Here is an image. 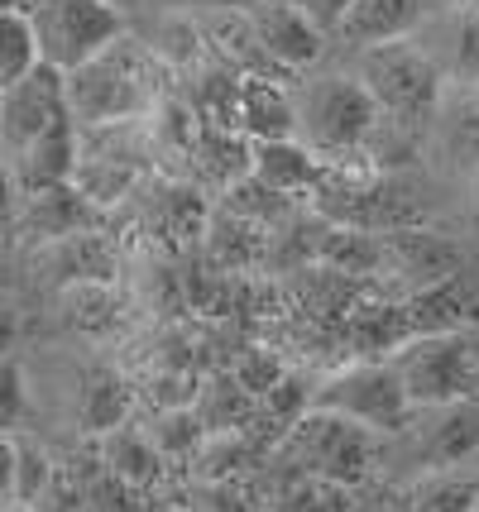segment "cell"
Instances as JSON below:
<instances>
[{
    "instance_id": "9",
    "label": "cell",
    "mask_w": 479,
    "mask_h": 512,
    "mask_svg": "<svg viewBox=\"0 0 479 512\" xmlns=\"http://www.w3.org/2000/svg\"><path fill=\"white\" fill-rule=\"evenodd\" d=\"M68 115V96H63V72L58 67L34 63L15 87L0 91V144L10 154H20L24 144H34L39 134Z\"/></svg>"
},
{
    "instance_id": "41",
    "label": "cell",
    "mask_w": 479,
    "mask_h": 512,
    "mask_svg": "<svg viewBox=\"0 0 479 512\" xmlns=\"http://www.w3.org/2000/svg\"><path fill=\"white\" fill-rule=\"evenodd\" d=\"M149 5H163V10H245L250 0H149Z\"/></svg>"
},
{
    "instance_id": "39",
    "label": "cell",
    "mask_w": 479,
    "mask_h": 512,
    "mask_svg": "<svg viewBox=\"0 0 479 512\" xmlns=\"http://www.w3.org/2000/svg\"><path fill=\"white\" fill-rule=\"evenodd\" d=\"M15 508V441L0 431V512Z\"/></svg>"
},
{
    "instance_id": "35",
    "label": "cell",
    "mask_w": 479,
    "mask_h": 512,
    "mask_svg": "<svg viewBox=\"0 0 479 512\" xmlns=\"http://www.w3.org/2000/svg\"><path fill=\"white\" fill-rule=\"evenodd\" d=\"M451 67L470 87H479V10H465L451 34Z\"/></svg>"
},
{
    "instance_id": "30",
    "label": "cell",
    "mask_w": 479,
    "mask_h": 512,
    "mask_svg": "<svg viewBox=\"0 0 479 512\" xmlns=\"http://www.w3.org/2000/svg\"><path fill=\"white\" fill-rule=\"evenodd\" d=\"M408 512H479V484L475 479H427L412 493Z\"/></svg>"
},
{
    "instance_id": "21",
    "label": "cell",
    "mask_w": 479,
    "mask_h": 512,
    "mask_svg": "<svg viewBox=\"0 0 479 512\" xmlns=\"http://www.w3.org/2000/svg\"><path fill=\"white\" fill-rule=\"evenodd\" d=\"M202 235H206V254H211L216 273L240 278L250 268L269 264V235L259 225H245V221H235V216H216V221H206Z\"/></svg>"
},
{
    "instance_id": "23",
    "label": "cell",
    "mask_w": 479,
    "mask_h": 512,
    "mask_svg": "<svg viewBox=\"0 0 479 512\" xmlns=\"http://www.w3.org/2000/svg\"><path fill=\"white\" fill-rule=\"evenodd\" d=\"M101 465L115 484H154L159 479L163 455L149 446L144 431H130V426H115L111 436L101 441Z\"/></svg>"
},
{
    "instance_id": "45",
    "label": "cell",
    "mask_w": 479,
    "mask_h": 512,
    "mask_svg": "<svg viewBox=\"0 0 479 512\" xmlns=\"http://www.w3.org/2000/svg\"><path fill=\"white\" fill-rule=\"evenodd\" d=\"M5 512H34V508H5Z\"/></svg>"
},
{
    "instance_id": "38",
    "label": "cell",
    "mask_w": 479,
    "mask_h": 512,
    "mask_svg": "<svg viewBox=\"0 0 479 512\" xmlns=\"http://www.w3.org/2000/svg\"><path fill=\"white\" fill-rule=\"evenodd\" d=\"M15 211H20V187H15L10 163L0 158V230H15Z\"/></svg>"
},
{
    "instance_id": "2",
    "label": "cell",
    "mask_w": 479,
    "mask_h": 512,
    "mask_svg": "<svg viewBox=\"0 0 479 512\" xmlns=\"http://www.w3.org/2000/svg\"><path fill=\"white\" fill-rule=\"evenodd\" d=\"M293 111H297L293 139L312 158H321V168L360 163L369 134L379 130L374 96L360 87V77H345V72H331V77H317L312 87H302Z\"/></svg>"
},
{
    "instance_id": "6",
    "label": "cell",
    "mask_w": 479,
    "mask_h": 512,
    "mask_svg": "<svg viewBox=\"0 0 479 512\" xmlns=\"http://www.w3.org/2000/svg\"><path fill=\"white\" fill-rule=\"evenodd\" d=\"M24 20L34 34L39 63L58 67L63 77L72 67L92 63L101 48H111L125 34V15L111 0H34Z\"/></svg>"
},
{
    "instance_id": "36",
    "label": "cell",
    "mask_w": 479,
    "mask_h": 512,
    "mask_svg": "<svg viewBox=\"0 0 479 512\" xmlns=\"http://www.w3.org/2000/svg\"><path fill=\"white\" fill-rule=\"evenodd\" d=\"M345 489L336 484H321V479H302L283 493V512H345Z\"/></svg>"
},
{
    "instance_id": "26",
    "label": "cell",
    "mask_w": 479,
    "mask_h": 512,
    "mask_svg": "<svg viewBox=\"0 0 479 512\" xmlns=\"http://www.w3.org/2000/svg\"><path fill=\"white\" fill-rule=\"evenodd\" d=\"M288 211H293V201L269 192L264 182H254V178H240L226 187V216H235V221H245V225L274 230V225L288 221Z\"/></svg>"
},
{
    "instance_id": "18",
    "label": "cell",
    "mask_w": 479,
    "mask_h": 512,
    "mask_svg": "<svg viewBox=\"0 0 479 512\" xmlns=\"http://www.w3.org/2000/svg\"><path fill=\"white\" fill-rule=\"evenodd\" d=\"M44 268L58 288L72 283H115V249L101 230H82L44 249Z\"/></svg>"
},
{
    "instance_id": "28",
    "label": "cell",
    "mask_w": 479,
    "mask_h": 512,
    "mask_svg": "<svg viewBox=\"0 0 479 512\" xmlns=\"http://www.w3.org/2000/svg\"><path fill=\"white\" fill-rule=\"evenodd\" d=\"M34 63H39V53H34L29 20H24V15H5V10H0V91L15 87V82H20Z\"/></svg>"
},
{
    "instance_id": "11",
    "label": "cell",
    "mask_w": 479,
    "mask_h": 512,
    "mask_svg": "<svg viewBox=\"0 0 479 512\" xmlns=\"http://www.w3.org/2000/svg\"><path fill=\"white\" fill-rule=\"evenodd\" d=\"M96 206L72 182L63 187H39V192H20V211H15V230L24 240H39V245H53V240H68V235H82V230H96Z\"/></svg>"
},
{
    "instance_id": "24",
    "label": "cell",
    "mask_w": 479,
    "mask_h": 512,
    "mask_svg": "<svg viewBox=\"0 0 479 512\" xmlns=\"http://www.w3.org/2000/svg\"><path fill=\"white\" fill-rule=\"evenodd\" d=\"M58 307H63V321L82 335H106L120 321V297H115L111 283H72V288H58Z\"/></svg>"
},
{
    "instance_id": "5",
    "label": "cell",
    "mask_w": 479,
    "mask_h": 512,
    "mask_svg": "<svg viewBox=\"0 0 479 512\" xmlns=\"http://www.w3.org/2000/svg\"><path fill=\"white\" fill-rule=\"evenodd\" d=\"M388 364H393V374L403 383L412 412L465 402V398H475V388H479V340L470 331L417 335L408 345H398V355L388 359Z\"/></svg>"
},
{
    "instance_id": "25",
    "label": "cell",
    "mask_w": 479,
    "mask_h": 512,
    "mask_svg": "<svg viewBox=\"0 0 479 512\" xmlns=\"http://www.w3.org/2000/svg\"><path fill=\"white\" fill-rule=\"evenodd\" d=\"M149 225L163 235V245H187L192 235H202L206 230V201L202 192H192V187H168L159 201H154V211H149Z\"/></svg>"
},
{
    "instance_id": "29",
    "label": "cell",
    "mask_w": 479,
    "mask_h": 512,
    "mask_svg": "<svg viewBox=\"0 0 479 512\" xmlns=\"http://www.w3.org/2000/svg\"><path fill=\"white\" fill-rule=\"evenodd\" d=\"M163 67H192L202 58V29L183 15H163L159 20V39L154 44H144Z\"/></svg>"
},
{
    "instance_id": "14",
    "label": "cell",
    "mask_w": 479,
    "mask_h": 512,
    "mask_svg": "<svg viewBox=\"0 0 479 512\" xmlns=\"http://www.w3.org/2000/svg\"><path fill=\"white\" fill-rule=\"evenodd\" d=\"M432 158L451 178L479 173V87L465 96H441L432 120Z\"/></svg>"
},
{
    "instance_id": "4",
    "label": "cell",
    "mask_w": 479,
    "mask_h": 512,
    "mask_svg": "<svg viewBox=\"0 0 479 512\" xmlns=\"http://www.w3.org/2000/svg\"><path fill=\"white\" fill-rule=\"evenodd\" d=\"M355 77L374 96V106H379V115H384L388 125L417 134V139L432 130L436 106L446 96V77H441L432 53H422V48H412V44L365 48Z\"/></svg>"
},
{
    "instance_id": "16",
    "label": "cell",
    "mask_w": 479,
    "mask_h": 512,
    "mask_svg": "<svg viewBox=\"0 0 479 512\" xmlns=\"http://www.w3.org/2000/svg\"><path fill=\"white\" fill-rule=\"evenodd\" d=\"M235 125L250 144H269V139H293L297 111L293 91L269 77H240V106H235Z\"/></svg>"
},
{
    "instance_id": "32",
    "label": "cell",
    "mask_w": 479,
    "mask_h": 512,
    "mask_svg": "<svg viewBox=\"0 0 479 512\" xmlns=\"http://www.w3.org/2000/svg\"><path fill=\"white\" fill-rule=\"evenodd\" d=\"M202 441V422L192 417V407H178V412H163V422L154 426V441L149 446L159 455H192Z\"/></svg>"
},
{
    "instance_id": "37",
    "label": "cell",
    "mask_w": 479,
    "mask_h": 512,
    "mask_svg": "<svg viewBox=\"0 0 479 512\" xmlns=\"http://www.w3.org/2000/svg\"><path fill=\"white\" fill-rule=\"evenodd\" d=\"M297 10L307 15V20L317 24L321 34H336V24H341V15L350 10V0H293Z\"/></svg>"
},
{
    "instance_id": "13",
    "label": "cell",
    "mask_w": 479,
    "mask_h": 512,
    "mask_svg": "<svg viewBox=\"0 0 479 512\" xmlns=\"http://www.w3.org/2000/svg\"><path fill=\"white\" fill-rule=\"evenodd\" d=\"M432 0H350V10L336 24V39H345L350 48H384L403 44L417 24L427 20Z\"/></svg>"
},
{
    "instance_id": "10",
    "label": "cell",
    "mask_w": 479,
    "mask_h": 512,
    "mask_svg": "<svg viewBox=\"0 0 479 512\" xmlns=\"http://www.w3.org/2000/svg\"><path fill=\"white\" fill-rule=\"evenodd\" d=\"M245 20H250L264 58H269L283 77L307 72V67L321 63V53H326V34L297 10L293 0H250V5H245Z\"/></svg>"
},
{
    "instance_id": "33",
    "label": "cell",
    "mask_w": 479,
    "mask_h": 512,
    "mask_svg": "<svg viewBox=\"0 0 479 512\" xmlns=\"http://www.w3.org/2000/svg\"><path fill=\"white\" fill-rule=\"evenodd\" d=\"M283 374H288V369H283V364H278L269 350H245V355L230 364V379L240 383L250 398H264V393H269V388H274Z\"/></svg>"
},
{
    "instance_id": "12",
    "label": "cell",
    "mask_w": 479,
    "mask_h": 512,
    "mask_svg": "<svg viewBox=\"0 0 479 512\" xmlns=\"http://www.w3.org/2000/svg\"><path fill=\"white\" fill-rule=\"evenodd\" d=\"M403 307V321H408V335H456V331H470V321H479V292L470 283V273H456L436 288H422L412 292Z\"/></svg>"
},
{
    "instance_id": "1",
    "label": "cell",
    "mask_w": 479,
    "mask_h": 512,
    "mask_svg": "<svg viewBox=\"0 0 479 512\" xmlns=\"http://www.w3.org/2000/svg\"><path fill=\"white\" fill-rule=\"evenodd\" d=\"M63 96L77 130H115L163 101V63L139 39L120 34L92 63L72 67L63 77Z\"/></svg>"
},
{
    "instance_id": "20",
    "label": "cell",
    "mask_w": 479,
    "mask_h": 512,
    "mask_svg": "<svg viewBox=\"0 0 479 512\" xmlns=\"http://www.w3.org/2000/svg\"><path fill=\"white\" fill-rule=\"evenodd\" d=\"M130 417V388L111 364H87L82 383H77V422L92 436H111L115 426Z\"/></svg>"
},
{
    "instance_id": "42",
    "label": "cell",
    "mask_w": 479,
    "mask_h": 512,
    "mask_svg": "<svg viewBox=\"0 0 479 512\" xmlns=\"http://www.w3.org/2000/svg\"><path fill=\"white\" fill-rule=\"evenodd\" d=\"M15 335H20V316H15V307H10V302H0V355H10Z\"/></svg>"
},
{
    "instance_id": "3",
    "label": "cell",
    "mask_w": 479,
    "mask_h": 512,
    "mask_svg": "<svg viewBox=\"0 0 479 512\" xmlns=\"http://www.w3.org/2000/svg\"><path fill=\"white\" fill-rule=\"evenodd\" d=\"M274 455L283 465H293L302 479H321L336 489H355L374 474L379 460V436H369L365 426L345 422L336 412L307 407L283 436L274 441Z\"/></svg>"
},
{
    "instance_id": "27",
    "label": "cell",
    "mask_w": 479,
    "mask_h": 512,
    "mask_svg": "<svg viewBox=\"0 0 479 512\" xmlns=\"http://www.w3.org/2000/svg\"><path fill=\"white\" fill-rule=\"evenodd\" d=\"M254 460V441L250 431H211L206 441H197V465H202L206 484H226L230 474Z\"/></svg>"
},
{
    "instance_id": "46",
    "label": "cell",
    "mask_w": 479,
    "mask_h": 512,
    "mask_svg": "<svg viewBox=\"0 0 479 512\" xmlns=\"http://www.w3.org/2000/svg\"><path fill=\"white\" fill-rule=\"evenodd\" d=\"M465 5H475V10H479V0H465Z\"/></svg>"
},
{
    "instance_id": "22",
    "label": "cell",
    "mask_w": 479,
    "mask_h": 512,
    "mask_svg": "<svg viewBox=\"0 0 479 512\" xmlns=\"http://www.w3.org/2000/svg\"><path fill=\"white\" fill-rule=\"evenodd\" d=\"M187 163H192L206 182L230 187V182L250 178V139H245V134H230V130H206L202 125Z\"/></svg>"
},
{
    "instance_id": "7",
    "label": "cell",
    "mask_w": 479,
    "mask_h": 512,
    "mask_svg": "<svg viewBox=\"0 0 479 512\" xmlns=\"http://www.w3.org/2000/svg\"><path fill=\"white\" fill-rule=\"evenodd\" d=\"M307 407L336 412V417H345V422L365 426L369 436L408 431L412 417H417L388 359H365V364H350V369H341V374H331L321 388H312Z\"/></svg>"
},
{
    "instance_id": "31",
    "label": "cell",
    "mask_w": 479,
    "mask_h": 512,
    "mask_svg": "<svg viewBox=\"0 0 479 512\" xmlns=\"http://www.w3.org/2000/svg\"><path fill=\"white\" fill-rule=\"evenodd\" d=\"M48 479H53V465H48L44 450L34 441H15V508H34L39 493L48 489Z\"/></svg>"
},
{
    "instance_id": "40",
    "label": "cell",
    "mask_w": 479,
    "mask_h": 512,
    "mask_svg": "<svg viewBox=\"0 0 479 512\" xmlns=\"http://www.w3.org/2000/svg\"><path fill=\"white\" fill-rule=\"evenodd\" d=\"M202 498H206V503H197L192 512H245V503H240V493L230 489V484H206Z\"/></svg>"
},
{
    "instance_id": "44",
    "label": "cell",
    "mask_w": 479,
    "mask_h": 512,
    "mask_svg": "<svg viewBox=\"0 0 479 512\" xmlns=\"http://www.w3.org/2000/svg\"><path fill=\"white\" fill-rule=\"evenodd\" d=\"M10 288V264H5V259H0V292Z\"/></svg>"
},
{
    "instance_id": "34",
    "label": "cell",
    "mask_w": 479,
    "mask_h": 512,
    "mask_svg": "<svg viewBox=\"0 0 479 512\" xmlns=\"http://www.w3.org/2000/svg\"><path fill=\"white\" fill-rule=\"evenodd\" d=\"M29 417V388H24V369L15 355H0V431L20 426Z\"/></svg>"
},
{
    "instance_id": "17",
    "label": "cell",
    "mask_w": 479,
    "mask_h": 512,
    "mask_svg": "<svg viewBox=\"0 0 479 512\" xmlns=\"http://www.w3.org/2000/svg\"><path fill=\"white\" fill-rule=\"evenodd\" d=\"M250 178L264 182L269 192L293 201L297 192H317L321 178H326V168H321V158H312L297 139H269V144H250Z\"/></svg>"
},
{
    "instance_id": "43",
    "label": "cell",
    "mask_w": 479,
    "mask_h": 512,
    "mask_svg": "<svg viewBox=\"0 0 479 512\" xmlns=\"http://www.w3.org/2000/svg\"><path fill=\"white\" fill-rule=\"evenodd\" d=\"M470 182H475V197H470V225H475V235H479V173Z\"/></svg>"
},
{
    "instance_id": "8",
    "label": "cell",
    "mask_w": 479,
    "mask_h": 512,
    "mask_svg": "<svg viewBox=\"0 0 479 512\" xmlns=\"http://www.w3.org/2000/svg\"><path fill=\"white\" fill-rule=\"evenodd\" d=\"M465 264H470L465 245L441 235V230H427V225H408V230L379 235V273L393 268V278H403L412 292L456 278V273H465Z\"/></svg>"
},
{
    "instance_id": "15",
    "label": "cell",
    "mask_w": 479,
    "mask_h": 512,
    "mask_svg": "<svg viewBox=\"0 0 479 512\" xmlns=\"http://www.w3.org/2000/svg\"><path fill=\"white\" fill-rule=\"evenodd\" d=\"M77 154H82V139H77V125H72V115L63 120H53L34 144H24L20 154H15V187L20 192H39V187H63L72 182L77 173Z\"/></svg>"
},
{
    "instance_id": "19",
    "label": "cell",
    "mask_w": 479,
    "mask_h": 512,
    "mask_svg": "<svg viewBox=\"0 0 479 512\" xmlns=\"http://www.w3.org/2000/svg\"><path fill=\"white\" fill-rule=\"evenodd\" d=\"M432 469L465 465L470 455H479V398L436 407V422L427 426V441L417 450Z\"/></svg>"
}]
</instances>
